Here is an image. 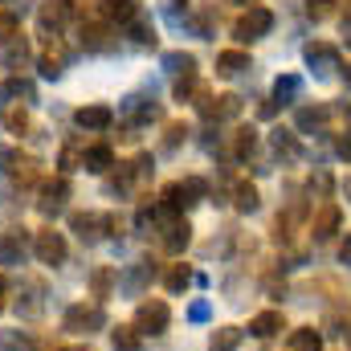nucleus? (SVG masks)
Returning <instances> with one entry per match:
<instances>
[{
  "instance_id": "obj_32",
  "label": "nucleus",
  "mask_w": 351,
  "mask_h": 351,
  "mask_svg": "<svg viewBox=\"0 0 351 351\" xmlns=\"http://www.w3.org/2000/svg\"><path fill=\"white\" fill-rule=\"evenodd\" d=\"M233 196H237V200H233V204H237V213H258V188H254V184H245V180H241Z\"/></svg>"
},
{
  "instance_id": "obj_53",
  "label": "nucleus",
  "mask_w": 351,
  "mask_h": 351,
  "mask_svg": "<svg viewBox=\"0 0 351 351\" xmlns=\"http://www.w3.org/2000/svg\"><path fill=\"white\" fill-rule=\"evenodd\" d=\"M233 4H254V0H233Z\"/></svg>"
},
{
  "instance_id": "obj_47",
  "label": "nucleus",
  "mask_w": 351,
  "mask_h": 351,
  "mask_svg": "<svg viewBox=\"0 0 351 351\" xmlns=\"http://www.w3.org/2000/svg\"><path fill=\"white\" fill-rule=\"evenodd\" d=\"M12 160H16V156H12L8 147H0V172H4V164H12Z\"/></svg>"
},
{
  "instance_id": "obj_50",
  "label": "nucleus",
  "mask_w": 351,
  "mask_h": 351,
  "mask_svg": "<svg viewBox=\"0 0 351 351\" xmlns=\"http://www.w3.org/2000/svg\"><path fill=\"white\" fill-rule=\"evenodd\" d=\"M343 37H348V45H351V16L343 21Z\"/></svg>"
},
{
  "instance_id": "obj_41",
  "label": "nucleus",
  "mask_w": 351,
  "mask_h": 351,
  "mask_svg": "<svg viewBox=\"0 0 351 351\" xmlns=\"http://www.w3.org/2000/svg\"><path fill=\"white\" fill-rule=\"evenodd\" d=\"M4 94H8V98H33V86H29L25 78H8V82H4Z\"/></svg>"
},
{
  "instance_id": "obj_42",
  "label": "nucleus",
  "mask_w": 351,
  "mask_h": 351,
  "mask_svg": "<svg viewBox=\"0 0 351 351\" xmlns=\"http://www.w3.org/2000/svg\"><path fill=\"white\" fill-rule=\"evenodd\" d=\"M135 229H139V233H152V229H156V208H147V204H143V208H139V217H135Z\"/></svg>"
},
{
  "instance_id": "obj_25",
  "label": "nucleus",
  "mask_w": 351,
  "mask_h": 351,
  "mask_svg": "<svg viewBox=\"0 0 351 351\" xmlns=\"http://www.w3.org/2000/svg\"><path fill=\"white\" fill-rule=\"evenodd\" d=\"M164 286H168V294H184L188 286H192V269L184 262L168 265V274H164Z\"/></svg>"
},
{
  "instance_id": "obj_36",
  "label": "nucleus",
  "mask_w": 351,
  "mask_h": 351,
  "mask_svg": "<svg viewBox=\"0 0 351 351\" xmlns=\"http://www.w3.org/2000/svg\"><path fill=\"white\" fill-rule=\"evenodd\" d=\"M298 86H302V82H298L294 74H286V78H278V82H274V102H290V98L298 94Z\"/></svg>"
},
{
  "instance_id": "obj_12",
  "label": "nucleus",
  "mask_w": 351,
  "mask_h": 351,
  "mask_svg": "<svg viewBox=\"0 0 351 351\" xmlns=\"http://www.w3.org/2000/svg\"><path fill=\"white\" fill-rule=\"evenodd\" d=\"M200 110H204V119H237L241 114V98L237 94H221V98H200Z\"/></svg>"
},
{
  "instance_id": "obj_3",
  "label": "nucleus",
  "mask_w": 351,
  "mask_h": 351,
  "mask_svg": "<svg viewBox=\"0 0 351 351\" xmlns=\"http://www.w3.org/2000/svg\"><path fill=\"white\" fill-rule=\"evenodd\" d=\"M200 196H204V180H196V176H192V180H176V184H168L160 200H164V213L180 217V213H184V208H192Z\"/></svg>"
},
{
  "instance_id": "obj_19",
  "label": "nucleus",
  "mask_w": 351,
  "mask_h": 351,
  "mask_svg": "<svg viewBox=\"0 0 351 351\" xmlns=\"http://www.w3.org/2000/svg\"><path fill=\"white\" fill-rule=\"evenodd\" d=\"M278 331H286V315L282 311H262V315L250 319V335L254 339H274Z\"/></svg>"
},
{
  "instance_id": "obj_54",
  "label": "nucleus",
  "mask_w": 351,
  "mask_h": 351,
  "mask_svg": "<svg viewBox=\"0 0 351 351\" xmlns=\"http://www.w3.org/2000/svg\"><path fill=\"white\" fill-rule=\"evenodd\" d=\"M348 200H351V180H348Z\"/></svg>"
},
{
  "instance_id": "obj_22",
  "label": "nucleus",
  "mask_w": 351,
  "mask_h": 351,
  "mask_svg": "<svg viewBox=\"0 0 351 351\" xmlns=\"http://www.w3.org/2000/svg\"><path fill=\"white\" fill-rule=\"evenodd\" d=\"M82 168H86V172H94V176H102L106 168H114V152H110L106 143H94V147H86V152H82Z\"/></svg>"
},
{
  "instance_id": "obj_34",
  "label": "nucleus",
  "mask_w": 351,
  "mask_h": 351,
  "mask_svg": "<svg viewBox=\"0 0 351 351\" xmlns=\"http://www.w3.org/2000/svg\"><path fill=\"white\" fill-rule=\"evenodd\" d=\"M4 127H8L12 135H25V131H29V114H25V106H8V110H4Z\"/></svg>"
},
{
  "instance_id": "obj_24",
  "label": "nucleus",
  "mask_w": 351,
  "mask_h": 351,
  "mask_svg": "<svg viewBox=\"0 0 351 351\" xmlns=\"http://www.w3.org/2000/svg\"><path fill=\"white\" fill-rule=\"evenodd\" d=\"M164 70L176 74V78H188V74H196V58H192V53H184V49L164 53Z\"/></svg>"
},
{
  "instance_id": "obj_18",
  "label": "nucleus",
  "mask_w": 351,
  "mask_h": 351,
  "mask_svg": "<svg viewBox=\"0 0 351 351\" xmlns=\"http://www.w3.org/2000/svg\"><path fill=\"white\" fill-rule=\"evenodd\" d=\"M29 62V41L16 33V37H8V41H0V70H21Z\"/></svg>"
},
{
  "instance_id": "obj_46",
  "label": "nucleus",
  "mask_w": 351,
  "mask_h": 351,
  "mask_svg": "<svg viewBox=\"0 0 351 351\" xmlns=\"http://www.w3.org/2000/svg\"><path fill=\"white\" fill-rule=\"evenodd\" d=\"M335 152H339V160H348L351 164V131H343V135L335 139Z\"/></svg>"
},
{
  "instance_id": "obj_38",
  "label": "nucleus",
  "mask_w": 351,
  "mask_h": 351,
  "mask_svg": "<svg viewBox=\"0 0 351 351\" xmlns=\"http://www.w3.org/2000/svg\"><path fill=\"white\" fill-rule=\"evenodd\" d=\"M274 152H278V156H286V160H290V156H298L294 135H290V131H274Z\"/></svg>"
},
{
  "instance_id": "obj_31",
  "label": "nucleus",
  "mask_w": 351,
  "mask_h": 351,
  "mask_svg": "<svg viewBox=\"0 0 351 351\" xmlns=\"http://www.w3.org/2000/svg\"><path fill=\"white\" fill-rule=\"evenodd\" d=\"M188 241H192V229H188V221H176L172 229H168V237H164V250H168V254H180Z\"/></svg>"
},
{
  "instance_id": "obj_5",
  "label": "nucleus",
  "mask_w": 351,
  "mask_h": 351,
  "mask_svg": "<svg viewBox=\"0 0 351 351\" xmlns=\"http://www.w3.org/2000/svg\"><path fill=\"white\" fill-rule=\"evenodd\" d=\"M66 233L58 229H37L33 233V258L41 265H66Z\"/></svg>"
},
{
  "instance_id": "obj_4",
  "label": "nucleus",
  "mask_w": 351,
  "mask_h": 351,
  "mask_svg": "<svg viewBox=\"0 0 351 351\" xmlns=\"http://www.w3.org/2000/svg\"><path fill=\"white\" fill-rule=\"evenodd\" d=\"M168 323H172V311H168L164 298L139 302V311H135V331H139V335H164Z\"/></svg>"
},
{
  "instance_id": "obj_28",
  "label": "nucleus",
  "mask_w": 351,
  "mask_h": 351,
  "mask_svg": "<svg viewBox=\"0 0 351 351\" xmlns=\"http://www.w3.org/2000/svg\"><path fill=\"white\" fill-rule=\"evenodd\" d=\"M319 348H323V335L315 327H298L290 335V351H319Z\"/></svg>"
},
{
  "instance_id": "obj_2",
  "label": "nucleus",
  "mask_w": 351,
  "mask_h": 351,
  "mask_svg": "<svg viewBox=\"0 0 351 351\" xmlns=\"http://www.w3.org/2000/svg\"><path fill=\"white\" fill-rule=\"evenodd\" d=\"M269 29H274V12H269V8H262V4H250V8L233 21V37H237L241 45H250V41L265 37Z\"/></svg>"
},
{
  "instance_id": "obj_48",
  "label": "nucleus",
  "mask_w": 351,
  "mask_h": 351,
  "mask_svg": "<svg viewBox=\"0 0 351 351\" xmlns=\"http://www.w3.org/2000/svg\"><path fill=\"white\" fill-rule=\"evenodd\" d=\"M339 258H343V262H351V237L343 241V245H339Z\"/></svg>"
},
{
  "instance_id": "obj_27",
  "label": "nucleus",
  "mask_w": 351,
  "mask_h": 351,
  "mask_svg": "<svg viewBox=\"0 0 351 351\" xmlns=\"http://www.w3.org/2000/svg\"><path fill=\"white\" fill-rule=\"evenodd\" d=\"M110 348L114 351H143V339H139L135 327H114L110 331Z\"/></svg>"
},
{
  "instance_id": "obj_26",
  "label": "nucleus",
  "mask_w": 351,
  "mask_h": 351,
  "mask_svg": "<svg viewBox=\"0 0 351 351\" xmlns=\"http://www.w3.org/2000/svg\"><path fill=\"white\" fill-rule=\"evenodd\" d=\"M258 152V131L254 127H237V135H233V156L237 160H250Z\"/></svg>"
},
{
  "instance_id": "obj_29",
  "label": "nucleus",
  "mask_w": 351,
  "mask_h": 351,
  "mask_svg": "<svg viewBox=\"0 0 351 351\" xmlns=\"http://www.w3.org/2000/svg\"><path fill=\"white\" fill-rule=\"evenodd\" d=\"M237 343H241V331L237 327H217L213 339H208V351H237Z\"/></svg>"
},
{
  "instance_id": "obj_30",
  "label": "nucleus",
  "mask_w": 351,
  "mask_h": 351,
  "mask_svg": "<svg viewBox=\"0 0 351 351\" xmlns=\"http://www.w3.org/2000/svg\"><path fill=\"white\" fill-rule=\"evenodd\" d=\"M37 168H41V164H37V160H33V156H21V160H12V180H16V184H37Z\"/></svg>"
},
{
  "instance_id": "obj_16",
  "label": "nucleus",
  "mask_w": 351,
  "mask_h": 351,
  "mask_svg": "<svg viewBox=\"0 0 351 351\" xmlns=\"http://www.w3.org/2000/svg\"><path fill=\"white\" fill-rule=\"evenodd\" d=\"M86 286H90V294H94V302L110 298V290L119 286V269H114V265H94L90 278H86Z\"/></svg>"
},
{
  "instance_id": "obj_45",
  "label": "nucleus",
  "mask_w": 351,
  "mask_h": 351,
  "mask_svg": "<svg viewBox=\"0 0 351 351\" xmlns=\"http://www.w3.org/2000/svg\"><path fill=\"white\" fill-rule=\"evenodd\" d=\"M74 164H82V156H78L74 147H62V156H58V168H66V172H70Z\"/></svg>"
},
{
  "instance_id": "obj_11",
  "label": "nucleus",
  "mask_w": 351,
  "mask_h": 351,
  "mask_svg": "<svg viewBox=\"0 0 351 351\" xmlns=\"http://www.w3.org/2000/svg\"><path fill=\"white\" fill-rule=\"evenodd\" d=\"M70 229L78 233V241L94 245V241L102 237V229H106V213H74V217H70Z\"/></svg>"
},
{
  "instance_id": "obj_23",
  "label": "nucleus",
  "mask_w": 351,
  "mask_h": 351,
  "mask_svg": "<svg viewBox=\"0 0 351 351\" xmlns=\"http://www.w3.org/2000/svg\"><path fill=\"white\" fill-rule=\"evenodd\" d=\"M327 119H331V106H323V102H315V106H298V114H294L298 131H319Z\"/></svg>"
},
{
  "instance_id": "obj_20",
  "label": "nucleus",
  "mask_w": 351,
  "mask_h": 351,
  "mask_svg": "<svg viewBox=\"0 0 351 351\" xmlns=\"http://www.w3.org/2000/svg\"><path fill=\"white\" fill-rule=\"evenodd\" d=\"M123 119H131V123H152V119H160V106H156L152 98H143V94H131V98L123 102Z\"/></svg>"
},
{
  "instance_id": "obj_52",
  "label": "nucleus",
  "mask_w": 351,
  "mask_h": 351,
  "mask_svg": "<svg viewBox=\"0 0 351 351\" xmlns=\"http://www.w3.org/2000/svg\"><path fill=\"white\" fill-rule=\"evenodd\" d=\"M58 351H86V348H82V343H74V348H58Z\"/></svg>"
},
{
  "instance_id": "obj_17",
  "label": "nucleus",
  "mask_w": 351,
  "mask_h": 351,
  "mask_svg": "<svg viewBox=\"0 0 351 351\" xmlns=\"http://www.w3.org/2000/svg\"><path fill=\"white\" fill-rule=\"evenodd\" d=\"M339 221H343L339 204H323V208L315 213V221H311V237H315V241H327V237L339 229Z\"/></svg>"
},
{
  "instance_id": "obj_51",
  "label": "nucleus",
  "mask_w": 351,
  "mask_h": 351,
  "mask_svg": "<svg viewBox=\"0 0 351 351\" xmlns=\"http://www.w3.org/2000/svg\"><path fill=\"white\" fill-rule=\"evenodd\" d=\"M4 306H8V302H4V282H0V315H4Z\"/></svg>"
},
{
  "instance_id": "obj_49",
  "label": "nucleus",
  "mask_w": 351,
  "mask_h": 351,
  "mask_svg": "<svg viewBox=\"0 0 351 351\" xmlns=\"http://www.w3.org/2000/svg\"><path fill=\"white\" fill-rule=\"evenodd\" d=\"M184 4H188V0H168V8H172V16L180 12V8H184Z\"/></svg>"
},
{
  "instance_id": "obj_33",
  "label": "nucleus",
  "mask_w": 351,
  "mask_h": 351,
  "mask_svg": "<svg viewBox=\"0 0 351 351\" xmlns=\"http://www.w3.org/2000/svg\"><path fill=\"white\" fill-rule=\"evenodd\" d=\"M131 37H135V45H156V29L147 25V16H143V12L131 21Z\"/></svg>"
},
{
  "instance_id": "obj_14",
  "label": "nucleus",
  "mask_w": 351,
  "mask_h": 351,
  "mask_svg": "<svg viewBox=\"0 0 351 351\" xmlns=\"http://www.w3.org/2000/svg\"><path fill=\"white\" fill-rule=\"evenodd\" d=\"M82 45H86L90 53H110L119 41L110 37V29H106V21H90L82 25Z\"/></svg>"
},
{
  "instance_id": "obj_15",
  "label": "nucleus",
  "mask_w": 351,
  "mask_h": 351,
  "mask_svg": "<svg viewBox=\"0 0 351 351\" xmlns=\"http://www.w3.org/2000/svg\"><path fill=\"white\" fill-rule=\"evenodd\" d=\"M74 123H78L82 131H106V127L114 123V110H110V106H102V102H94V106H78Z\"/></svg>"
},
{
  "instance_id": "obj_10",
  "label": "nucleus",
  "mask_w": 351,
  "mask_h": 351,
  "mask_svg": "<svg viewBox=\"0 0 351 351\" xmlns=\"http://www.w3.org/2000/svg\"><path fill=\"white\" fill-rule=\"evenodd\" d=\"M302 58H306V66L319 70V74H331V70L339 66V49L327 45V41H311V45L302 49Z\"/></svg>"
},
{
  "instance_id": "obj_35",
  "label": "nucleus",
  "mask_w": 351,
  "mask_h": 351,
  "mask_svg": "<svg viewBox=\"0 0 351 351\" xmlns=\"http://www.w3.org/2000/svg\"><path fill=\"white\" fill-rule=\"evenodd\" d=\"M0 351H33L25 331H0Z\"/></svg>"
},
{
  "instance_id": "obj_21",
  "label": "nucleus",
  "mask_w": 351,
  "mask_h": 351,
  "mask_svg": "<svg viewBox=\"0 0 351 351\" xmlns=\"http://www.w3.org/2000/svg\"><path fill=\"white\" fill-rule=\"evenodd\" d=\"M250 70V53L245 49H225V53H217V74L221 78H237V74H245Z\"/></svg>"
},
{
  "instance_id": "obj_7",
  "label": "nucleus",
  "mask_w": 351,
  "mask_h": 351,
  "mask_svg": "<svg viewBox=\"0 0 351 351\" xmlns=\"http://www.w3.org/2000/svg\"><path fill=\"white\" fill-rule=\"evenodd\" d=\"M94 12L106 25H131L139 16V0H94Z\"/></svg>"
},
{
  "instance_id": "obj_1",
  "label": "nucleus",
  "mask_w": 351,
  "mask_h": 351,
  "mask_svg": "<svg viewBox=\"0 0 351 351\" xmlns=\"http://www.w3.org/2000/svg\"><path fill=\"white\" fill-rule=\"evenodd\" d=\"M62 327L74 331V335H94V331L106 327V311H102V302H74L62 315Z\"/></svg>"
},
{
  "instance_id": "obj_44",
  "label": "nucleus",
  "mask_w": 351,
  "mask_h": 351,
  "mask_svg": "<svg viewBox=\"0 0 351 351\" xmlns=\"http://www.w3.org/2000/svg\"><path fill=\"white\" fill-rule=\"evenodd\" d=\"M208 315H213V306H208V302H204V298H200V302H192V306H188V319H192V323H204V319H208Z\"/></svg>"
},
{
  "instance_id": "obj_39",
  "label": "nucleus",
  "mask_w": 351,
  "mask_h": 351,
  "mask_svg": "<svg viewBox=\"0 0 351 351\" xmlns=\"http://www.w3.org/2000/svg\"><path fill=\"white\" fill-rule=\"evenodd\" d=\"M184 139H188V127H184V123H172V127L164 131V152H176Z\"/></svg>"
},
{
  "instance_id": "obj_40",
  "label": "nucleus",
  "mask_w": 351,
  "mask_h": 351,
  "mask_svg": "<svg viewBox=\"0 0 351 351\" xmlns=\"http://www.w3.org/2000/svg\"><path fill=\"white\" fill-rule=\"evenodd\" d=\"M335 12V0H306V16H315V21H327Z\"/></svg>"
},
{
  "instance_id": "obj_37",
  "label": "nucleus",
  "mask_w": 351,
  "mask_h": 351,
  "mask_svg": "<svg viewBox=\"0 0 351 351\" xmlns=\"http://www.w3.org/2000/svg\"><path fill=\"white\" fill-rule=\"evenodd\" d=\"M37 70H41V78H49V82L62 78V62H58L53 53H41V58H37Z\"/></svg>"
},
{
  "instance_id": "obj_13",
  "label": "nucleus",
  "mask_w": 351,
  "mask_h": 351,
  "mask_svg": "<svg viewBox=\"0 0 351 351\" xmlns=\"http://www.w3.org/2000/svg\"><path fill=\"white\" fill-rule=\"evenodd\" d=\"M16 315L21 319H41L45 315V286L41 282H29L25 286V294L16 298Z\"/></svg>"
},
{
  "instance_id": "obj_43",
  "label": "nucleus",
  "mask_w": 351,
  "mask_h": 351,
  "mask_svg": "<svg viewBox=\"0 0 351 351\" xmlns=\"http://www.w3.org/2000/svg\"><path fill=\"white\" fill-rule=\"evenodd\" d=\"M172 94L184 102L188 94H196V74H188V78H176V86H172Z\"/></svg>"
},
{
  "instance_id": "obj_8",
  "label": "nucleus",
  "mask_w": 351,
  "mask_h": 351,
  "mask_svg": "<svg viewBox=\"0 0 351 351\" xmlns=\"http://www.w3.org/2000/svg\"><path fill=\"white\" fill-rule=\"evenodd\" d=\"M25 258H29V237H25V229H8V233L0 237V265L12 269V265H21Z\"/></svg>"
},
{
  "instance_id": "obj_9",
  "label": "nucleus",
  "mask_w": 351,
  "mask_h": 351,
  "mask_svg": "<svg viewBox=\"0 0 351 351\" xmlns=\"http://www.w3.org/2000/svg\"><path fill=\"white\" fill-rule=\"evenodd\" d=\"M156 278V269H152V262H131L127 265V274H119V290L123 294H131V298H139L143 294V286Z\"/></svg>"
},
{
  "instance_id": "obj_6",
  "label": "nucleus",
  "mask_w": 351,
  "mask_h": 351,
  "mask_svg": "<svg viewBox=\"0 0 351 351\" xmlns=\"http://www.w3.org/2000/svg\"><path fill=\"white\" fill-rule=\"evenodd\" d=\"M70 200V180L66 176H53V180H41V192H37V208L45 217H58Z\"/></svg>"
}]
</instances>
